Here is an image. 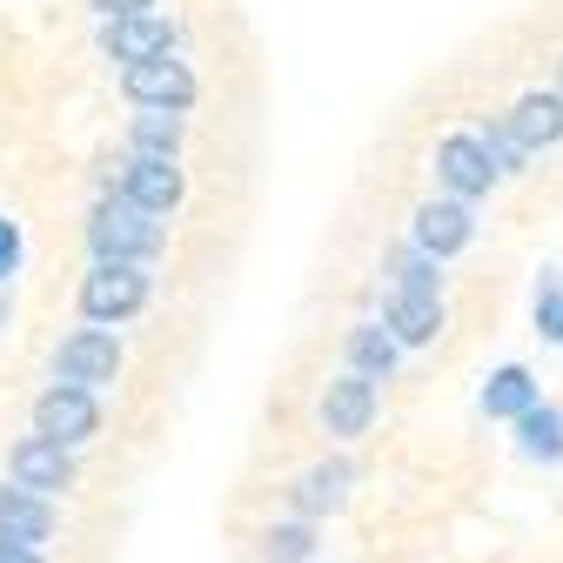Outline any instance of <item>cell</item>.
I'll return each instance as SVG.
<instances>
[{"label": "cell", "mask_w": 563, "mask_h": 563, "mask_svg": "<svg viewBox=\"0 0 563 563\" xmlns=\"http://www.w3.org/2000/svg\"><path fill=\"white\" fill-rule=\"evenodd\" d=\"M88 242H95V262H114V268H141L155 249H162V222L148 208H134L128 195L101 201L95 222H88Z\"/></svg>", "instance_id": "1"}, {"label": "cell", "mask_w": 563, "mask_h": 563, "mask_svg": "<svg viewBox=\"0 0 563 563\" xmlns=\"http://www.w3.org/2000/svg\"><path fill=\"white\" fill-rule=\"evenodd\" d=\"M148 309V275L141 268H114V262H95V275L81 282V316L88 322H128Z\"/></svg>", "instance_id": "2"}, {"label": "cell", "mask_w": 563, "mask_h": 563, "mask_svg": "<svg viewBox=\"0 0 563 563\" xmlns=\"http://www.w3.org/2000/svg\"><path fill=\"white\" fill-rule=\"evenodd\" d=\"M101 430V409H95V389H75V383H54L41 402H34V437L47 443H88Z\"/></svg>", "instance_id": "3"}, {"label": "cell", "mask_w": 563, "mask_h": 563, "mask_svg": "<svg viewBox=\"0 0 563 563\" xmlns=\"http://www.w3.org/2000/svg\"><path fill=\"white\" fill-rule=\"evenodd\" d=\"M121 88H128V101L134 108H162V114H181V108H195V75H188V60H141V67H121Z\"/></svg>", "instance_id": "4"}, {"label": "cell", "mask_w": 563, "mask_h": 563, "mask_svg": "<svg viewBox=\"0 0 563 563\" xmlns=\"http://www.w3.org/2000/svg\"><path fill=\"white\" fill-rule=\"evenodd\" d=\"M54 369L60 383H75V389H95V383H114L121 376V342L108 329H81V335H67L54 349Z\"/></svg>", "instance_id": "5"}, {"label": "cell", "mask_w": 563, "mask_h": 563, "mask_svg": "<svg viewBox=\"0 0 563 563\" xmlns=\"http://www.w3.org/2000/svg\"><path fill=\"white\" fill-rule=\"evenodd\" d=\"M476 242V216H470V201L443 195V201H422L416 208V249L430 255V262H450Z\"/></svg>", "instance_id": "6"}, {"label": "cell", "mask_w": 563, "mask_h": 563, "mask_svg": "<svg viewBox=\"0 0 563 563\" xmlns=\"http://www.w3.org/2000/svg\"><path fill=\"white\" fill-rule=\"evenodd\" d=\"M181 168H175V155H128L121 162V195L134 201V208H148V216H168V208L181 201Z\"/></svg>", "instance_id": "7"}, {"label": "cell", "mask_w": 563, "mask_h": 563, "mask_svg": "<svg viewBox=\"0 0 563 563\" xmlns=\"http://www.w3.org/2000/svg\"><path fill=\"white\" fill-rule=\"evenodd\" d=\"M437 181H443L456 201H470V195H483L489 181H497V168H489V155H483L476 134H443V141H437Z\"/></svg>", "instance_id": "8"}, {"label": "cell", "mask_w": 563, "mask_h": 563, "mask_svg": "<svg viewBox=\"0 0 563 563\" xmlns=\"http://www.w3.org/2000/svg\"><path fill=\"white\" fill-rule=\"evenodd\" d=\"M8 470H14L21 489H34V497H41V489H67V483H75V456H67L60 443H47V437H21Z\"/></svg>", "instance_id": "9"}, {"label": "cell", "mask_w": 563, "mask_h": 563, "mask_svg": "<svg viewBox=\"0 0 563 563\" xmlns=\"http://www.w3.org/2000/svg\"><path fill=\"white\" fill-rule=\"evenodd\" d=\"M369 416H376V383L335 376V383L322 389V430H329V437H363Z\"/></svg>", "instance_id": "10"}, {"label": "cell", "mask_w": 563, "mask_h": 563, "mask_svg": "<svg viewBox=\"0 0 563 563\" xmlns=\"http://www.w3.org/2000/svg\"><path fill=\"white\" fill-rule=\"evenodd\" d=\"M0 537H14V543H27V550H47V537H54V510L34 497V489H8L0 483Z\"/></svg>", "instance_id": "11"}, {"label": "cell", "mask_w": 563, "mask_h": 563, "mask_svg": "<svg viewBox=\"0 0 563 563\" xmlns=\"http://www.w3.org/2000/svg\"><path fill=\"white\" fill-rule=\"evenodd\" d=\"M101 47H108L114 60H128V67H141V60H168V21H162V14H141V21H108Z\"/></svg>", "instance_id": "12"}, {"label": "cell", "mask_w": 563, "mask_h": 563, "mask_svg": "<svg viewBox=\"0 0 563 563\" xmlns=\"http://www.w3.org/2000/svg\"><path fill=\"white\" fill-rule=\"evenodd\" d=\"M437 329H443L437 289H396L389 296V335L396 342H437Z\"/></svg>", "instance_id": "13"}, {"label": "cell", "mask_w": 563, "mask_h": 563, "mask_svg": "<svg viewBox=\"0 0 563 563\" xmlns=\"http://www.w3.org/2000/svg\"><path fill=\"white\" fill-rule=\"evenodd\" d=\"M389 369H396V335H389V322H356V329H349V376L383 383Z\"/></svg>", "instance_id": "14"}, {"label": "cell", "mask_w": 563, "mask_h": 563, "mask_svg": "<svg viewBox=\"0 0 563 563\" xmlns=\"http://www.w3.org/2000/svg\"><path fill=\"white\" fill-rule=\"evenodd\" d=\"M510 134L523 141V148H550V141H563V95H523L510 108Z\"/></svg>", "instance_id": "15"}, {"label": "cell", "mask_w": 563, "mask_h": 563, "mask_svg": "<svg viewBox=\"0 0 563 563\" xmlns=\"http://www.w3.org/2000/svg\"><path fill=\"white\" fill-rule=\"evenodd\" d=\"M483 409H489V416H510V422H523V416L537 409V383H530V369H523V363L497 369V376L483 383Z\"/></svg>", "instance_id": "16"}, {"label": "cell", "mask_w": 563, "mask_h": 563, "mask_svg": "<svg viewBox=\"0 0 563 563\" xmlns=\"http://www.w3.org/2000/svg\"><path fill=\"white\" fill-rule=\"evenodd\" d=\"M175 141H181V114L141 108L134 128H128V155H175Z\"/></svg>", "instance_id": "17"}, {"label": "cell", "mask_w": 563, "mask_h": 563, "mask_svg": "<svg viewBox=\"0 0 563 563\" xmlns=\"http://www.w3.org/2000/svg\"><path fill=\"white\" fill-rule=\"evenodd\" d=\"M342 489H349V470H342V463H322V470H309V476L296 483V510H302V517H322V510L342 504Z\"/></svg>", "instance_id": "18"}, {"label": "cell", "mask_w": 563, "mask_h": 563, "mask_svg": "<svg viewBox=\"0 0 563 563\" xmlns=\"http://www.w3.org/2000/svg\"><path fill=\"white\" fill-rule=\"evenodd\" d=\"M517 443H523V456H563V409L537 402V409L517 422Z\"/></svg>", "instance_id": "19"}, {"label": "cell", "mask_w": 563, "mask_h": 563, "mask_svg": "<svg viewBox=\"0 0 563 563\" xmlns=\"http://www.w3.org/2000/svg\"><path fill=\"white\" fill-rule=\"evenodd\" d=\"M476 141H483V155H489V168H497V175H517V168H523V155H530L523 141L510 134V121H483V128H476Z\"/></svg>", "instance_id": "20"}, {"label": "cell", "mask_w": 563, "mask_h": 563, "mask_svg": "<svg viewBox=\"0 0 563 563\" xmlns=\"http://www.w3.org/2000/svg\"><path fill=\"white\" fill-rule=\"evenodd\" d=\"M309 556H316L309 523H275V530L262 537V563H309Z\"/></svg>", "instance_id": "21"}, {"label": "cell", "mask_w": 563, "mask_h": 563, "mask_svg": "<svg viewBox=\"0 0 563 563\" xmlns=\"http://www.w3.org/2000/svg\"><path fill=\"white\" fill-rule=\"evenodd\" d=\"M537 329L550 342H563V289H556V282H543V296H537Z\"/></svg>", "instance_id": "22"}, {"label": "cell", "mask_w": 563, "mask_h": 563, "mask_svg": "<svg viewBox=\"0 0 563 563\" xmlns=\"http://www.w3.org/2000/svg\"><path fill=\"white\" fill-rule=\"evenodd\" d=\"M88 8L108 21H141V14H155V0H88Z\"/></svg>", "instance_id": "23"}, {"label": "cell", "mask_w": 563, "mask_h": 563, "mask_svg": "<svg viewBox=\"0 0 563 563\" xmlns=\"http://www.w3.org/2000/svg\"><path fill=\"white\" fill-rule=\"evenodd\" d=\"M14 262H21V229L0 216V268H14Z\"/></svg>", "instance_id": "24"}, {"label": "cell", "mask_w": 563, "mask_h": 563, "mask_svg": "<svg viewBox=\"0 0 563 563\" xmlns=\"http://www.w3.org/2000/svg\"><path fill=\"white\" fill-rule=\"evenodd\" d=\"M0 563H41V550H27V543H14V537H0Z\"/></svg>", "instance_id": "25"}, {"label": "cell", "mask_w": 563, "mask_h": 563, "mask_svg": "<svg viewBox=\"0 0 563 563\" xmlns=\"http://www.w3.org/2000/svg\"><path fill=\"white\" fill-rule=\"evenodd\" d=\"M556 95H563V81H556Z\"/></svg>", "instance_id": "26"}, {"label": "cell", "mask_w": 563, "mask_h": 563, "mask_svg": "<svg viewBox=\"0 0 563 563\" xmlns=\"http://www.w3.org/2000/svg\"><path fill=\"white\" fill-rule=\"evenodd\" d=\"M0 275H8V268H0Z\"/></svg>", "instance_id": "27"}]
</instances>
